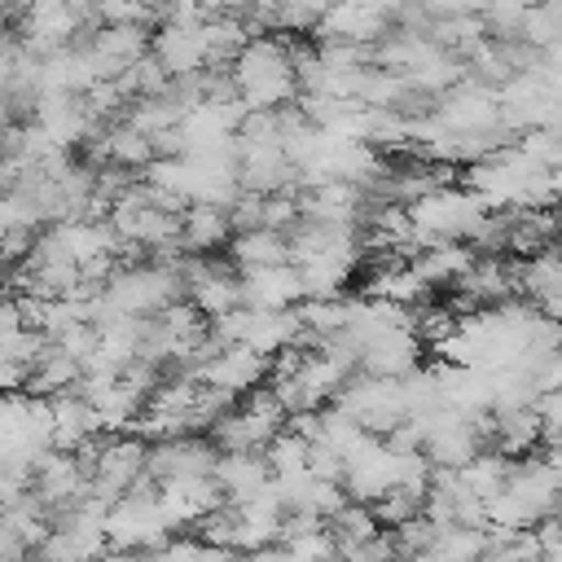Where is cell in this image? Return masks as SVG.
I'll return each mask as SVG.
<instances>
[{
    "label": "cell",
    "mask_w": 562,
    "mask_h": 562,
    "mask_svg": "<svg viewBox=\"0 0 562 562\" xmlns=\"http://www.w3.org/2000/svg\"><path fill=\"white\" fill-rule=\"evenodd\" d=\"M233 75H237L241 101L250 110H285V105H294L303 97L299 66H294V53H290L285 35H255L237 53Z\"/></svg>",
    "instance_id": "1"
},
{
    "label": "cell",
    "mask_w": 562,
    "mask_h": 562,
    "mask_svg": "<svg viewBox=\"0 0 562 562\" xmlns=\"http://www.w3.org/2000/svg\"><path fill=\"white\" fill-rule=\"evenodd\" d=\"M413 224H417V246H435V241H470L474 228L487 215V202L474 189H457L443 184L435 193H426L422 202L408 206Z\"/></svg>",
    "instance_id": "2"
},
{
    "label": "cell",
    "mask_w": 562,
    "mask_h": 562,
    "mask_svg": "<svg viewBox=\"0 0 562 562\" xmlns=\"http://www.w3.org/2000/svg\"><path fill=\"white\" fill-rule=\"evenodd\" d=\"M334 408H342L347 417H356L364 430L373 435H391L400 422H408V400H404V382L400 378H373V373H351L342 382V391L329 400Z\"/></svg>",
    "instance_id": "3"
},
{
    "label": "cell",
    "mask_w": 562,
    "mask_h": 562,
    "mask_svg": "<svg viewBox=\"0 0 562 562\" xmlns=\"http://www.w3.org/2000/svg\"><path fill=\"white\" fill-rule=\"evenodd\" d=\"M105 531H110V549H140V553L171 540V522L162 518L158 492H127L110 509Z\"/></svg>",
    "instance_id": "4"
},
{
    "label": "cell",
    "mask_w": 562,
    "mask_h": 562,
    "mask_svg": "<svg viewBox=\"0 0 562 562\" xmlns=\"http://www.w3.org/2000/svg\"><path fill=\"white\" fill-rule=\"evenodd\" d=\"M9 31H18L31 53L48 57V53L75 44V40H79L83 31H92V26H88V18L79 13L75 0H26L18 26H9Z\"/></svg>",
    "instance_id": "5"
},
{
    "label": "cell",
    "mask_w": 562,
    "mask_h": 562,
    "mask_svg": "<svg viewBox=\"0 0 562 562\" xmlns=\"http://www.w3.org/2000/svg\"><path fill=\"white\" fill-rule=\"evenodd\" d=\"M110 224L119 228L123 241L145 246L149 255L162 250V246H180V215L154 206L149 198H140V180L132 184V193H123V198L110 206Z\"/></svg>",
    "instance_id": "6"
},
{
    "label": "cell",
    "mask_w": 562,
    "mask_h": 562,
    "mask_svg": "<svg viewBox=\"0 0 562 562\" xmlns=\"http://www.w3.org/2000/svg\"><path fill=\"white\" fill-rule=\"evenodd\" d=\"M198 382L206 386H224L233 395H250L259 391L268 378H272V356L255 351L250 342H233V347H215L198 369H193Z\"/></svg>",
    "instance_id": "7"
},
{
    "label": "cell",
    "mask_w": 562,
    "mask_h": 562,
    "mask_svg": "<svg viewBox=\"0 0 562 562\" xmlns=\"http://www.w3.org/2000/svg\"><path fill=\"white\" fill-rule=\"evenodd\" d=\"M342 487H347L351 501H364V505L382 501L391 487H400V452H395L382 435H369L364 448L347 461Z\"/></svg>",
    "instance_id": "8"
},
{
    "label": "cell",
    "mask_w": 562,
    "mask_h": 562,
    "mask_svg": "<svg viewBox=\"0 0 562 562\" xmlns=\"http://www.w3.org/2000/svg\"><path fill=\"white\" fill-rule=\"evenodd\" d=\"M149 53L167 66L171 79H184V75H198L211 61V35H206V18L202 22H162L154 31V44Z\"/></svg>",
    "instance_id": "9"
},
{
    "label": "cell",
    "mask_w": 562,
    "mask_h": 562,
    "mask_svg": "<svg viewBox=\"0 0 562 562\" xmlns=\"http://www.w3.org/2000/svg\"><path fill=\"white\" fill-rule=\"evenodd\" d=\"M505 299H518V263H509L501 255H479L474 268L452 285V307H461V312L496 307Z\"/></svg>",
    "instance_id": "10"
},
{
    "label": "cell",
    "mask_w": 562,
    "mask_h": 562,
    "mask_svg": "<svg viewBox=\"0 0 562 562\" xmlns=\"http://www.w3.org/2000/svg\"><path fill=\"white\" fill-rule=\"evenodd\" d=\"M88 487H92V470L83 465L79 452H61V448H53V452L40 461L35 483H31V492L53 509V518L66 514L70 505H79V501L88 496Z\"/></svg>",
    "instance_id": "11"
},
{
    "label": "cell",
    "mask_w": 562,
    "mask_h": 562,
    "mask_svg": "<svg viewBox=\"0 0 562 562\" xmlns=\"http://www.w3.org/2000/svg\"><path fill=\"white\" fill-rule=\"evenodd\" d=\"M435 114L452 127V132H492L501 127V88L465 79L457 88H448L435 101Z\"/></svg>",
    "instance_id": "12"
},
{
    "label": "cell",
    "mask_w": 562,
    "mask_h": 562,
    "mask_svg": "<svg viewBox=\"0 0 562 562\" xmlns=\"http://www.w3.org/2000/svg\"><path fill=\"white\" fill-rule=\"evenodd\" d=\"M158 505H162V518L176 527H193L198 518H206L211 509L228 505L224 487L215 483V474H184V479H167L158 487Z\"/></svg>",
    "instance_id": "13"
},
{
    "label": "cell",
    "mask_w": 562,
    "mask_h": 562,
    "mask_svg": "<svg viewBox=\"0 0 562 562\" xmlns=\"http://www.w3.org/2000/svg\"><path fill=\"white\" fill-rule=\"evenodd\" d=\"M31 123H40L61 149H75V145L92 140V136L101 132L97 114H92L88 101L75 97V92H44V97L35 101V119H31Z\"/></svg>",
    "instance_id": "14"
},
{
    "label": "cell",
    "mask_w": 562,
    "mask_h": 562,
    "mask_svg": "<svg viewBox=\"0 0 562 562\" xmlns=\"http://www.w3.org/2000/svg\"><path fill=\"white\" fill-rule=\"evenodd\" d=\"M215 461H220V448L202 435H171L149 443V474L158 483L184 479V474H215Z\"/></svg>",
    "instance_id": "15"
},
{
    "label": "cell",
    "mask_w": 562,
    "mask_h": 562,
    "mask_svg": "<svg viewBox=\"0 0 562 562\" xmlns=\"http://www.w3.org/2000/svg\"><path fill=\"white\" fill-rule=\"evenodd\" d=\"M422 360V338L413 325H391L382 334H373L364 342V356H360V369L373 373V378H408Z\"/></svg>",
    "instance_id": "16"
},
{
    "label": "cell",
    "mask_w": 562,
    "mask_h": 562,
    "mask_svg": "<svg viewBox=\"0 0 562 562\" xmlns=\"http://www.w3.org/2000/svg\"><path fill=\"white\" fill-rule=\"evenodd\" d=\"M241 290H246V307H259V312H281V307H299V303L307 299L299 263L246 268V272H241Z\"/></svg>",
    "instance_id": "17"
},
{
    "label": "cell",
    "mask_w": 562,
    "mask_h": 562,
    "mask_svg": "<svg viewBox=\"0 0 562 562\" xmlns=\"http://www.w3.org/2000/svg\"><path fill=\"white\" fill-rule=\"evenodd\" d=\"M395 22L386 13H378L364 0H329L316 40H351V44H378Z\"/></svg>",
    "instance_id": "18"
},
{
    "label": "cell",
    "mask_w": 562,
    "mask_h": 562,
    "mask_svg": "<svg viewBox=\"0 0 562 562\" xmlns=\"http://www.w3.org/2000/svg\"><path fill=\"white\" fill-rule=\"evenodd\" d=\"M241 189L250 193H285L299 189V167L281 145H246L241 140Z\"/></svg>",
    "instance_id": "19"
},
{
    "label": "cell",
    "mask_w": 562,
    "mask_h": 562,
    "mask_svg": "<svg viewBox=\"0 0 562 562\" xmlns=\"http://www.w3.org/2000/svg\"><path fill=\"white\" fill-rule=\"evenodd\" d=\"M88 44L97 48L105 79H119L132 61H140V57L149 53L154 35H149L145 22H114V26H97V31L88 35Z\"/></svg>",
    "instance_id": "20"
},
{
    "label": "cell",
    "mask_w": 562,
    "mask_h": 562,
    "mask_svg": "<svg viewBox=\"0 0 562 562\" xmlns=\"http://www.w3.org/2000/svg\"><path fill=\"white\" fill-rule=\"evenodd\" d=\"M92 158H97V167L119 162L127 171H145L158 158V149H154V136H145L136 123L119 119V123H110V127H101L92 136Z\"/></svg>",
    "instance_id": "21"
},
{
    "label": "cell",
    "mask_w": 562,
    "mask_h": 562,
    "mask_svg": "<svg viewBox=\"0 0 562 562\" xmlns=\"http://www.w3.org/2000/svg\"><path fill=\"white\" fill-rule=\"evenodd\" d=\"M233 237H237V228H233L228 206H215V202H189L184 206V215H180V246L189 255H215Z\"/></svg>",
    "instance_id": "22"
},
{
    "label": "cell",
    "mask_w": 562,
    "mask_h": 562,
    "mask_svg": "<svg viewBox=\"0 0 562 562\" xmlns=\"http://www.w3.org/2000/svg\"><path fill=\"white\" fill-rule=\"evenodd\" d=\"M97 435H101V417H97L92 400H83L79 391L53 395V448L79 452V448L92 443Z\"/></svg>",
    "instance_id": "23"
},
{
    "label": "cell",
    "mask_w": 562,
    "mask_h": 562,
    "mask_svg": "<svg viewBox=\"0 0 562 562\" xmlns=\"http://www.w3.org/2000/svg\"><path fill=\"white\" fill-rule=\"evenodd\" d=\"M215 483L224 487V496L233 505H241L272 483V461H268V452H220Z\"/></svg>",
    "instance_id": "24"
},
{
    "label": "cell",
    "mask_w": 562,
    "mask_h": 562,
    "mask_svg": "<svg viewBox=\"0 0 562 562\" xmlns=\"http://www.w3.org/2000/svg\"><path fill=\"white\" fill-rule=\"evenodd\" d=\"M303 338H307V325H303L299 307H281V312H259V307H250V334H246V342H250L255 351L281 356V351H290V347H303Z\"/></svg>",
    "instance_id": "25"
},
{
    "label": "cell",
    "mask_w": 562,
    "mask_h": 562,
    "mask_svg": "<svg viewBox=\"0 0 562 562\" xmlns=\"http://www.w3.org/2000/svg\"><path fill=\"white\" fill-rule=\"evenodd\" d=\"M474 259H479V250L470 241H435L413 255V268L426 285H457L474 268Z\"/></svg>",
    "instance_id": "26"
},
{
    "label": "cell",
    "mask_w": 562,
    "mask_h": 562,
    "mask_svg": "<svg viewBox=\"0 0 562 562\" xmlns=\"http://www.w3.org/2000/svg\"><path fill=\"white\" fill-rule=\"evenodd\" d=\"M544 443V417L540 408H492V448L505 457H522Z\"/></svg>",
    "instance_id": "27"
},
{
    "label": "cell",
    "mask_w": 562,
    "mask_h": 562,
    "mask_svg": "<svg viewBox=\"0 0 562 562\" xmlns=\"http://www.w3.org/2000/svg\"><path fill=\"white\" fill-rule=\"evenodd\" d=\"M364 294H373V299H391V303L413 307L417 299H426V294H430V285L417 277L413 259H386V263H373V268H369Z\"/></svg>",
    "instance_id": "28"
},
{
    "label": "cell",
    "mask_w": 562,
    "mask_h": 562,
    "mask_svg": "<svg viewBox=\"0 0 562 562\" xmlns=\"http://www.w3.org/2000/svg\"><path fill=\"white\" fill-rule=\"evenodd\" d=\"M228 255L233 263L246 272V268H272V263H290V237L277 233V228H246L228 241Z\"/></svg>",
    "instance_id": "29"
},
{
    "label": "cell",
    "mask_w": 562,
    "mask_h": 562,
    "mask_svg": "<svg viewBox=\"0 0 562 562\" xmlns=\"http://www.w3.org/2000/svg\"><path fill=\"white\" fill-rule=\"evenodd\" d=\"M79 382H83V364L66 347L48 342L44 356L35 360L31 378H26V391H35V395H61V391H75Z\"/></svg>",
    "instance_id": "30"
},
{
    "label": "cell",
    "mask_w": 562,
    "mask_h": 562,
    "mask_svg": "<svg viewBox=\"0 0 562 562\" xmlns=\"http://www.w3.org/2000/svg\"><path fill=\"white\" fill-rule=\"evenodd\" d=\"M509 470H514V461H509L501 448H483V452H479L470 465H461V479H465V487H470L474 496L492 501L496 492H505Z\"/></svg>",
    "instance_id": "31"
},
{
    "label": "cell",
    "mask_w": 562,
    "mask_h": 562,
    "mask_svg": "<svg viewBox=\"0 0 562 562\" xmlns=\"http://www.w3.org/2000/svg\"><path fill=\"white\" fill-rule=\"evenodd\" d=\"M487 549H492L487 527L452 522V527H439V536H435V553H443L448 562H483Z\"/></svg>",
    "instance_id": "32"
},
{
    "label": "cell",
    "mask_w": 562,
    "mask_h": 562,
    "mask_svg": "<svg viewBox=\"0 0 562 562\" xmlns=\"http://www.w3.org/2000/svg\"><path fill=\"white\" fill-rule=\"evenodd\" d=\"M299 316H303V325H307V338H303V342H321L325 334L347 329L351 303H347V294H342V299H303V303H299Z\"/></svg>",
    "instance_id": "33"
},
{
    "label": "cell",
    "mask_w": 562,
    "mask_h": 562,
    "mask_svg": "<svg viewBox=\"0 0 562 562\" xmlns=\"http://www.w3.org/2000/svg\"><path fill=\"white\" fill-rule=\"evenodd\" d=\"M522 40L540 53L558 48L562 44V0H536L527 9V26H522Z\"/></svg>",
    "instance_id": "34"
},
{
    "label": "cell",
    "mask_w": 562,
    "mask_h": 562,
    "mask_svg": "<svg viewBox=\"0 0 562 562\" xmlns=\"http://www.w3.org/2000/svg\"><path fill=\"white\" fill-rule=\"evenodd\" d=\"M329 527H334V536H338V549L360 544V540H369V536H378V531H382V522H378L373 505H364V501H347V505L329 518Z\"/></svg>",
    "instance_id": "35"
},
{
    "label": "cell",
    "mask_w": 562,
    "mask_h": 562,
    "mask_svg": "<svg viewBox=\"0 0 562 562\" xmlns=\"http://www.w3.org/2000/svg\"><path fill=\"white\" fill-rule=\"evenodd\" d=\"M285 549H290V558L294 562H338L342 558V549H338V536H334V527L325 522V527H316V531H303V536H294V540H281Z\"/></svg>",
    "instance_id": "36"
},
{
    "label": "cell",
    "mask_w": 562,
    "mask_h": 562,
    "mask_svg": "<svg viewBox=\"0 0 562 562\" xmlns=\"http://www.w3.org/2000/svg\"><path fill=\"white\" fill-rule=\"evenodd\" d=\"M373 514L382 527H400L417 514H426V492H413V487H391L382 501H373Z\"/></svg>",
    "instance_id": "37"
},
{
    "label": "cell",
    "mask_w": 562,
    "mask_h": 562,
    "mask_svg": "<svg viewBox=\"0 0 562 562\" xmlns=\"http://www.w3.org/2000/svg\"><path fill=\"white\" fill-rule=\"evenodd\" d=\"M307 457H312V439H303L299 430H281L272 443H268V461H272V474H290V470H307Z\"/></svg>",
    "instance_id": "38"
},
{
    "label": "cell",
    "mask_w": 562,
    "mask_h": 562,
    "mask_svg": "<svg viewBox=\"0 0 562 562\" xmlns=\"http://www.w3.org/2000/svg\"><path fill=\"white\" fill-rule=\"evenodd\" d=\"M527 0H492V9L483 13L492 40H522V26H527Z\"/></svg>",
    "instance_id": "39"
},
{
    "label": "cell",
    "mask_w": 562,
    "mask_h": 562,
    "mask_svg": "<svg viewBox=\"0 0 562 562\" xmlns=\"http://www.w3.org/2000/svg\"><path fill=\"white\" fill-rule=\"evenodd\" d=\"M457 325H461L457 307H422V312H413V329H417V338L430 342V347L448 342V338L457 334Z\"/></svg>",
    "instance_id": "40"
},
{
    "label": "cell",
    "mask_w": 562,
    "mask_h": 562,
    "mask_svg": "<svg viewBox=\"0 0 562 562\" xmlns=\"http://www.w3.org/2000/svg\"><path fill=\"white\" fill-rule=\"evenodd\" d=\"M391 531H395V544H400V562H408L413 553L435 549L439 522H435V518H426V514H417V518H408V522H400V527H391Z\"/></svg>",
    "instance_id": "41"
},
{
    "label": "cell",
    "mask_w": 562,
    "mask_h": 562,
    "mask_svg": "<svg viewBox=\"0 0 562 562\" xmlns=\"http://www.w3.org/2000/svg\"><path fill=\"white\" fill-rule=\"evenodd\" d=\"M342 562H400V544H395V531H378L360 544H347L342 549Z\"/></svg>",
    "instance_id": "42"
},
{
    "label": "cell",
    "mask_w": 562,
    "mask_h": 562,
    "mask_svg": "<svg viewBox=\"0 0 562 562\" xmlns=\"http://www.w3.org/2000/svg\"><path fill=\"white\" fill-rule=\"evenodd\" d=\"M158 9L154 0H97V22L114 26V22H149Z\"/></svg>",
    "instance_id": "43"
},
{
    "label": "cell",
    "mask_w": 562,
    "mask_h": 562,
    "mask_svg": "<svg viewBox=\"0 0 562 562\" xmlns=\"http://www.w3.org/2000/svg\"><path fill=\"white\" fill-rule=\"evenodd\" d=\"M263 206H268V198H263V193H250V189H241V198L228 206V215H233V228H237V233H246V228H263Z\"/></svg>",
    "instance_id": "44"
},
{
    "label": "cell",
    "mask_w": 562,
    "mask_h": 562,
    "mask_svg": "<svg viewBox=\"0 0 562 562\" xmlns=\"http://www.w3.org/2000/svg\"><path fill=\"white\" fill-rule=\"evenodd\" d=\"M307 470L316 479H329V483H342L347 479V457L334 452L329 443H312V457H307Z\"/></svg>",
    "instance_id": "45"
},
{
    "label": "cell",
    "mask_w": 562,
    "mask_h": 562,
    "mask_svg": "<svg viewBox=\"0 0 562 562\" xmlns=\"http://www.w3.org/2000/svg\"><path fill=\"white\" fill-rule=\"evenodd\" d=\"M536 307H540L544 316H553V321H562V290H558V294H549V299H544V303H536Z\"/></svg>",
    "instance_id": "46"
},
{
    "label": "cell",
    "mask_w": 562,
    "mask_h": 562,
    "mask_svg": "<svg viewBox=\"0 0 562 562\" xmlns=\"http://www.w3.org/2000/svg\"><path fill=\"white\" fill-rule=\"evenodd\" d=\"M540 562H562V544H553V549H544V558Z\"/></svg>",
    "instance_id": "47"
},
{
    "label": "cell",
    "mask_w": 562,
    "mask_h": 562,
    "mask_svg": "<svg viewBox=\"0 0 562 562\" xmlns=\"http://www.w3.org/2000/svg\"><path fill=\"white\" fill-rule=\"evenodd\" d=\"M544 57H549V61H558V66H562V44H558V48H549V53H544Z\"/></svg>",
    "instance_id": "48"
},
{
    "label": "cell",
    "mask_w": 562,
    "mask_h": 562,
    "mask_svg": "<svg viewBox=\"0 0 562 562\" xmlns=\"http://www.w3.org/2000/svg\"><path fill=\"white\" fill-rule=\"evenodd\" d=\"M558 514H562V496H558Z\"/></svg>",
    "instance_id": "49"
},
{
    "label": "cell",
    "mask_w": 562,
    "mask_h": 562,
    "mask_svg": "<svg viewBox=\"0 0 562 562\" xmlns=\"http://www.w3.org/2000/svg\"><path fill=\"white\" fill-rule=\"evenodd\" d=\"M527 4H536V0H527Z\"/></svg>",
    "instance_id": "50"
},
{
    "label": "cell",
    "mask_w": 562,
    "mask_h": 562,
    "mask_svg": "<svg viewBox=\"0 0 562 562\" xmlns=\"http://www.w3.org/2000/svg\"><path fill=\"white\" fill-rule=\"evenodd\" d=\"M338 562H342V558H338Z\"/></svg>",
    "instance_id": "51"
}]
</instances>
